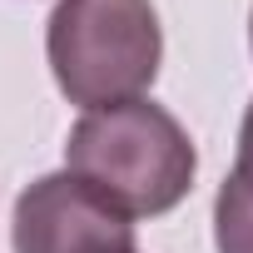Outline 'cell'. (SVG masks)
Instances as JSON below:
<instances>
[{"label":"cell","mask_w":253,"mask_h":253,"mask_svg":"<svg viewBox=\"0 0 253 253\" xmlns=\"http://www.w3.org/2000/svg\"><path fill=\"white\" fill-rule=\"evenodd\" d=\"M65 169L84 179L99 199H109L119 213L154 218L194 189L199 154L164 104L124 99L84 109V119L65 139Z\"/></svg>","instance_id":"6da1fadb"},{"label":"cell","mask_w":253,"mask_h":253,"mask_svg":"<svg viewBox=\"0 0 253 253\" xmlns=\"http://www.w3.org/2000/svg\"><path fill=\"white\" fill-rule=\"evenodd\" d=\"M45 55L70 104L104 109L144 99L164 60V30L149 0H60Z\"/></svg>","instance_id":"7a4b0ae2"},{"label":"cell","mask_w":253,"mask_h":253,"mask_svg":"<svg viewBox=\"0 0 253 253\" xmlns=\"http://www.w3.org/2000/svg\"><path fill=\"white\" fill-rule=\"evenodd\" d=\"M10 243L15 253H139L134 218L99 199L70 169L40 174L20 189L10 213Z\"/></svg>","instance_id":"3957f363"},{"label":"cell","mask_w":253,"mask_h":253,"mask_svg":"<svg viewBox=\"0 0 253 253\" xmlns=\"http://www.w3.org/2000/svg\"><path fill=\"white\" fill-rule=\"evenodd\" d=\"M213 243L218 253H253V99L238 129V159L213 199Z\"/></svg>","instance_id":"277c9868"},{"label":"cell","mask_w":253,"mask_h":253,"mask_svg":"<svg viewBox=\"0 0 253 253\" xmlns=\"http://www.w3.org/2000/svg\"><path fill=\"white\" fill-rule=\"evenodd\" d=\"M248 35H253V15H248Z\"/></svg>","instance_id":"5b68a950"}]
</instances>
